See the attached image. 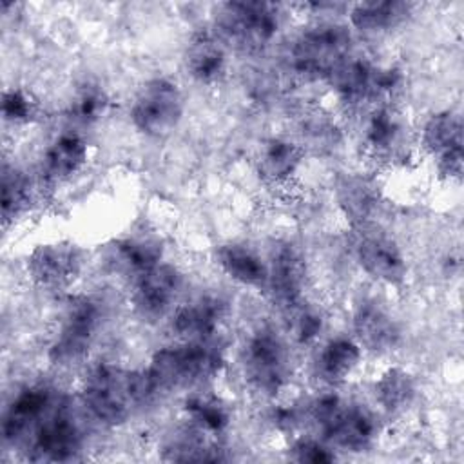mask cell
<instances>
[{
    "label": "cell",
    "mask_w": 464,
    "mask_h": 464,
    "mask_svg": "<svg viewBox=\"0 0 464 464\" xmlns=\"http://www.w3.org/2000/svg\"><path fill=\"white\" fill-rule=\"evenodd\" d=\"M364 143L379 160H397L402 156L406 152V125L402 116L388 105L375 107L364 127Z\"/></svg>",
    "instance_id": "d6986e66"
},
{
    "label": "cell",
    "mask_w": 464,
    "mask_h": 464,
    "mask_svg": "<svg viewBox=\"0 0 464 464\" xmlns=\"http://www.w3.org/2000/svg\"><path fill=\"white\" fill-rule=\"evenodd\" d=\"M361 361V346L350 337H334L326 341L315 355V375L326 382L344 381Z\"/></svg>",
    "instance_id": "d4e9b609"
},
{
    "label": "cell",
    "mask_w": 464,
    "mask_h": 464,
    "mask_svg": "<svg viewBox=\"0 0 464 464\" xmlns=\"http://www.w3.org/2000/svg\"><path fill=\"white\" fill-rule=\"evenodd\" d=\"M225 319V303L214 295H199L174 310L172 330L183 341L214 339Z\"/></svg>",
    "instance_id": "e0dca14e"
},
{
    "label": "cell",
    "mask_w": 464,
    "mask_h": 464,
    "mask_svg": "<svg viewBox=\"0 0 464 464\" xmlns=\"http://www.w3.org/2000/svg\"><path fill=\"white\" fill-rule=\"evenodd\" d=\"M83 437L82 430L63 402H54L47 415L29 435L33 460L65 462L78 455Z\"/></svg>",
    "instance_id": "30bf717a"
},
{
    "label": "cell",
    "mask_w": 464,
    "mask_h": 464,
    "mask_svg": "<svg viewBox=\"0 0 464 464\" xmlns=\"http://www.w3.org/2000/svg\"><path fill=\"white\" fill-rule=\"evenodd\" d=\"M352 326L359 346L370 352H392L401 343L399 323L377 303H361L353 312Z\"/></svg>",
    "instance_id": "ac0fdd59"
},
{
    "label": "cell",
    "mask_w": 464,
    "mask_h": 464,
    "mask_svg": "<svg viewBox=\"0 0 464 464\" xmlns=\"http://www.w3.org/2000/svg\"><path fill=\"white\" fill-rule=\"evenodd\" d=\"M312 419L324 439L348 451H364L377 435L373 413L337 395H323L312 404Z\"/></svg>",
    "instance_id": "3957f363"
},
{
    "label": "cell",
    "mask_w": 464,
    "mask_h": 464,
    "mask_svg": "<svg viewBox=\"0 0 464 464\" xmlns=\"http://www.w3.org/2000/svg\"><path fill=\"white\" fill-rule=\"evenodd\" d=\"M290 457L297 462H314V464L332 462L337 459L334 450L328 444L310 437L295 440L290 448Z\"/></svg>",
    "instance_id": "d6a6232c"
},
{
    "label": "cell",
    "mask_w": 464,
    "mask_h": 464,
    "mask_svg": "<svg viewBox=\"0 0 464 464\" xmlns=\"http://www.w3.org/2000/svg\"><path fill=\"white\" fill-rule=\"evenodd\" d=\"M89 149L83 138L67 132L58 136L44 152L42 174L51 183H62L78 174L87 163Z\"/></svg>",
    "instance_id": "44dd1931"
},
{
    "label": "cell",
    "mask_w": 464,
    "mask_h": 464,
    "mask_svg": "<svg viewBox=\"0 0 464 464\" xmlns=\"http://www.w3.org/2000/svg\"><path fill=\"white\" fill-rule=\"evenodd\" d=\"M422 145L437 160L444 178L459 179L462 174V120L453 111L431 114L422 127Z\"/></svg>",
    "instance_id": "4fadbf2b"
},
{
    "label": "cell",
    "mask_w": 464,
    "mask_h": 464,
    "mask_svg": "<svg viewBox=\"0 0 464 464\" xmlns=\"http://www.w3.org/2000/svg\"><path fill=\"white\" fill-rule=\"evenodd\" d=\"M163 246L150 236H127L112 245V263L116 268L138 277L161 263Z\"/></svg>",
    "instance_id": "484cf974"
},
{
    "label": "cell",
    "mask_w": 464,
    "mask_h": 464,
    "mask_svg": "<svg viewBox=\"0 0 464 464\" xmlns=\"http://www.w3.org/2000/svg\"><path fill=\"white\" fill-rule=\"evenodd\" d=\"M185 413L201 433H221L230 422L227 404L210 393L190 395L185 401Z\"/></svg>",
    "instance_id": "f546056e"
},
{
    "label": "cell",
    "mask_w": 464,
    "mask_h": 464,
    "mask_svg": "<svg viewBox=\"0 0 464 464\" xmlns=\"http://www.w3.org/2000/svg\"><path fill=\"white\" fill-rule=\"evenodd\" d=\"M187 72L203 85H214L227 72V53L219 38L208 33L194 34L185 49Z\"/></svg>",
    "instance_id": "ffe728a7"
},
{
    "label": "cell",
    "mask_w": 464,
    "mask_h": 464,
    "mask_svg": "<svg viewBox=\"0 0 464 464\" xmlns=\"http://www.w3.org/2000/svg\"><path fill=\"white\" fill-rule=\"evenodd\" d=\"M102 321L100 303L91 295H72L58 323V332L49 346L54 364L69 366L89 352Z\"/></svg>",
    "instance_id": "9c48e42d"
},
{
    "label": "cell",
    "mask_w": 464,
    "mask_h": 464,
    "mask_svg": "<svg viewBox=\"0 0 464 464\" xmlns=\"http://www.w3.org/2000/svg\"><path fill=\"white\" fill-rule=\"evenodd\" d=\"M54 402V392L44 384H31L20 390L2 417L4 439L7 442L25 440Z\"/></svg>",
    "instance_id": "2e32d148"
},
{
    "label": "cell",
    "mask_w": 464,
    "mask_h": 464,
    "mask_svg": "<svg viewBox=\"0 0 464 464\" xmlns=\"http://www.w3.org/2000/svg\"><path fill=\"white\" fill-rule=\"evenodd\" d=\"M154 397L145 370H127L100 362L82 386V401L89 413L107 426L123 424L132 411Z\"/></svg>",
    "instance_id": "6da1fadb"
},
{
    "label": "cell",
    "mask_w": 464,
    "mask_h": 464,
    "mask_svg": "<svg viewBox=\"0 0 464 464\" xmlns=\"http://www.w3.org/2000/svg\"><path fill=\"white\" fill-rule=\"evenodd\" d=\"M353 254L359 266L373 279L386 285H401L406 277V259L393 237L375 227H357Z\"/></svg>",
    "instance_id": "8fae6325"
},
{
    "label": "cell",
    "mask_w": 464,
    "mask_h": 464,
    "mask_svg": "<svg viewBox=\"0 0 464 464\" xmlns=\"http://www.w3.org/2000/svg\"><path fill=\"white\" fill-rule=\"evenodd\" d=\"M243 372L250 388L263 397H274L285 388L290 372L288 352L274 330L259 328L246 339Z\"/></svg>",
    "instance_id": "52a82bcc"
},
{
    "label": "cell",
    "mask_w": 464,
    "mask_h": 464,
    "mask_svg": "<svg viewBox=\"0 0 464 464\" xmlns=\"http://www.w3.org/2000/svg\"><path fill=\"white\" fill-rule=\"evenodd\" d=\"M2 116L7 123H27L34 116V102L22 89H5L2 92Z\"/></svg>",
    "instance_id": "1f68e13d"
},
{
    "label": "cell",
    "mask_w": 464,
    "mask_h": 464,
    "mask_svg": "<svg viewBox=\"0 0 464 464\" xmlns=\"http://www.w3.org/2000/svg\"><path fill=\"white\" fill-rule=\"evenodd\" d=\"M352 33L346 25L324 22L304 29L290 49L292 69L308 80L328 78L350 56Z\"/></svg>",
    "instance_id": "277c9868"
},
{
    "label": "cell",
    "mask_w": 464,
    "mask_h": 464,
    "mask_svg": "<svg viewBox=\"0 0 464 464\" xmlns=\"http://www.w3.org/2000/svg\"><path fill=\"white\" fill-rule=\"evenodd\" d=\"M219 34L241 51L265 49L279 31V9L268 2H227L219 5Z\"/></svg>",
    "instance_id": "5b68a950"
},
{
    "label": "cell",
    "mask_w": 464,
    "mask_h": 464,
    "mask_svg": "<svg viewBox=\"0 0 464 464\" xmlns=\"http://www.w3.org/2000/svg\"><path fill=\"white\" fill-rule=\"evenodd\" d=\"M415 393V379L402 368H390L375 381V399L388 413H401L410 408Z\"/></svg>",
    "instance_id": "f1b7e54d"
},
{
    "label": "cell",
    "mask_w": 464,
    "mask_h": 464,
    "mask_svg": "<svg viewBox=\"0 0 464 464\" xmlns=\"http://www.w3.org/2000/svg\"><path fill=\"white\" fill-rule=\"evenodd\" d=\"M411 5L399 0L361 2L350 9V22L362 33H384L397 27L408 14Z\"/></svg>",
    "instance_id": "4316f807"
},
{
    "label": "cell",
    "mask_w": 464,
    "mask_h": 464,
    "mask_svg": "<svg viewBox=\"0 0 464 464\" xmlns=\"http://www.w3.org/2000/svg\"><path fill=\"white\" fill-rule=\"evenodd\" d=\"M335 94L350 105L382 100L399 91L402 83L397 67L375 65L362 56H346L326 78Z\"/></svg>",
    "instance_id": "8992f818"
},
{
    "label": "cell",
    "mask_w": 464,
    "mask_h": 464,
    "mask_svg": "<svg viewBox=\"0 0 464 464\" xmlns=\"http://www.w3.org/2000/svg\"><path fill=\"white\" fill-rule=\"evenodd\" d=\"M299 304L292 308V310H295L294 335H295V339L299 343H310V341L317 339V335L321 334V330H323V317L314 308H303Z\"/></svg>",
    "instance_id": "836d02e7"
},
{
    "label": "cell",
    "mask_w": 464,
    "mask_h": 464,
    "mask_svg": "<svg viewBox=\"0 0 464 464\" xmlns=\"http://www.w3.org/2000/svg\"><path fill=\"white\" fill-rule=\"evenodd\" d=\"M107 105H109V100H107L105 92L98 87L89 85V87H83L74 96V100L71 103V114L78 121L91 123L103 116Z\"/></svg>",
    "instance_id": "4dcf8cb0"
},
{
    "label": "cell",
    "mask_w": 464,
    "mask_h": 464,
    "mask_svg": "<svg viewBox=\"0 0 464 464\" xmlns=\"http://www.w3.org/2000/svg\"><path fill=\"white\" fill-rule=\"evenodd\" d=\"M223 366L225 355L214 339L183 341L158 350L145 368V375L156 395L172 388L203 384L219 375Z\"/></svg>",
    "instance_id": "7a4b0ae2"
},
{
    "label": "cell",
    "mask_w": 464,
    "mask_h": 464,
    "mask_svg": "<svg viewBox=\"0 0 464 464\" xmlns=\"http://www.w3.org/2000/svg\"><path fill=\"white\" fill-rule=\"evenodd\" d=\"M185 100L179 87L169 78H152L145 82L132 103L130 121L145 136H167L181 121Z\"/></svg>",
    "instance_id": "ba28073f"
},
{
    "label": "cell",
    "mask_w": 464,
    "mask_h": 464,
    "mask_svg": "<svg viewBox=\"0 0 464 464\" xmlns=\"http://www.w3.org/2000/svg\"><path fill=\"white\" fill-rule=\"evenodd\" d=\"M337 201L346 219L357 228L370 225L379 205V190L370 178L346 174L337 183Z\"/></svg>",
    "instance_id": "603a6c76"
},
{
    "label": "cell",
    "mask_w": 464,
    "mask_h": 464,
    "mask_svg": "<svg viewBox=\"0 0 464 464\" xmlns=\"http://www.w3.org/2000/svg\"><path fill=\"white\" fill-rule=\"evenodd\" d=\"M304 156V149L286 138H270L261 147L257 158V172L270 185H283L297 172Z\"/></svg>",
    "instance_id": "cb8c5ba5"
},
{
    "label": "cell",
    "mask_w": 464,
    "mask_h": 464,
    "mask_svg": "<svg viewBox=\"0 0 464 464\" xmlns=\"http://www.w3.org/2000/svg\"><path fill=\"white\" fill-rule=\"evenodd\" d=\"M82 268V252L71 241L38 245L27 256L29 277L44 288L67 286Z\"/></svg>",
    "instance_id": "9a60e30c"
},
{
    "label": "cell",
    "mask_w": 464,
    "mask_h": 464,
    "mask_svg": "<svg viewBox=\"0 0 464 464\" xmlns=\"http://www.w3.org/2000/svg\"><path fill=\"white\" fill-rule=\"evenodd\" d=\"M183 285L181 272L169 263H158L134 279L132 306L143 319H158L165 315L176 303Z\"/></svg>",
    "instance_id": "5bb4252c"
},
{
    "label": "cell",
    "mask_w": 464,
    "mask_h": 464,
    "mask_svg": "<svg viewBox=\"0 0 464 464\" xmlns=\"http://www.w3.org/2000/svg\"><path fill=\"white\" fill-rule=\"evenodd\" d=\"M216 263L236 283L257 290H266V263L248 245L227 243L216 252Z\"/></svg>",
    "instance_id": "7402d4cb"
},
{
    "label": "cell",
    "mask_w": 464,
    "mask_h": 464,
    "mask_svg": "<svg viewBox=\"0 0 464 464\" xmlns=\"http://www.w3.org/2000/svg\"><path fill=\"white\" fill-rule=\"evenodd\" d=\"M33 205V183L24 170L4 163L0 183V208L4 223L24 216Z\"/></svg>",
    "instance_id": "83f0119b"
},
{
    "label": "cell",
    "mask_w": 464,
    "mask_h": 464,
    "mask_svg": "<svg viewBox=\"0 0 464 464\" xmlns=\"http://www.w3.org/2000/svg\"><path fill=\"white\" fill-rule=\"evenodd\" d=\"M266 272V292L274 303L285 310L297 306L306 283V265L299 248L288 241L274 245L268 256Z\"/></svg>",
    "instance_id": "7c38bea8"
}]
</instances>
